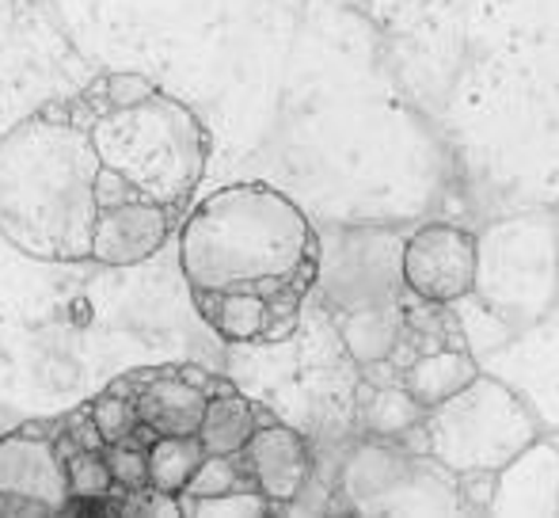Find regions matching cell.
<instances>
[{"label":"cell","instance_id":"6da1fadb","mask_svg":"<svg viewBox=\"0 0 559 518\" xmlns=\"http://www.w3.org/2000/svg\"><path fill=\"white\" fill-rule=\"evenodd\" d=\"M176 233L191 297H263L278 343L297 332L301 302L320 274V237L289 195L271 184L222 187L187 210Z\"/></svg>","mask_w":559,"mask_h":518},{"label":"cell","instance_id":"7a4b0ae2","mask_svg":"<svg viewBox=\"0 0 559 518\" xmlns=\"http://www.w3.org/2000/svg\"><path fill=\"white\" fill-rule=\"evenodd\" d=\"M99 161L84 99H53L0 133V237L38 263L92 259Z\"/></svg>","mask_w":559,"mask_h":518},{"label":"cell","instance_id":"3957f363","mask_svg":"<svg viewBox=\"0 0 559 518\" xmlns=\"http://www.w3.org/2000/svg\"><path fill=\"white\" fill-rule=\"evenodd\" d=\"M81 99L99 161V207L133 195L183 217L210 164V133L199 115L160 89L138 104L111 107L88 84Z\"/></svg>","mask_w":559,"mask_h":518},{"label":"cell","instance_id":"277c9868","mask_svg":"<svg viewBox=\"0 0 559 518\" xmlns=\"http://www.w3.org/2000/svg\"><path fill=\"white\" fill-rule=\"evenodd\" d=\"M430 458L461 473H495L540 435L537 415L499 378L476 374L464 389L423 415Z\"/></svg>","mask_w":559,"mask_h":518},{"label":"cell","instance_id":"5b68a950","mask_svg":"<svg viewBox=\"0 0 559 518\" xmlns=\"http://www.w3.org/2000/svg\"><path fill=\"white\" fill-rule=\"evenodd\" d=\"M338 492L354 515L369 518H445L464 515L456 473L430 454H412L396 443H361L338 473Z\"/></svg>","mask_w":559,"mask_h":518},{"label":"cell","instance_id":"8992f818","mask_svg":"<svg viewBox=\"0 0 559 518\" xmlns=\"http://www.w3.org/2000/svg\"><path fill=\"white\" fill-rule=\"evenodd\" d=\"M81 515L69 488L58 423H27L0 435V518Z\"/></svg>","mask_w":559,"mask_h":518},{"label":"cell","instance_id":"52a82bcc","mask_svg":"<svg viewBox=\"0 0 559 518\" xmlns=\"http://www.w3.org/2000/svg\"><path fill=\"white\" fill-rule=\"evenodd\" d=\"M479 248L476 237L456 225H423L400 248V279L423 302L449 305L476 286Z\"/></svg>","mask_w":559,"mask_h":518},{"label":"cell","instance_id":"ba28073f","mask_svg":"<svg viewBox=\"0 0 559 518\" xmlns=\"http://www.w3.org/2000/svg\"><path fill=\"white\" fill-rule=\"evenodd\" d=\"M176 229L179 214L148 199L130 195V199L104 202L92 233V259L104 267H138L160 252Z\"/></svg>","mask_w":559,"mask_h":518},{"label":"cell","instance_id":"9c48e42d","mask_svg":"<svg viewBox=\"0 0 559 518\" xmlns=\"http://www.w3.org/2000/svg\"><path fill=\"white\" fill-rule=\"evenodd\" d=\"M240 461H243V473H248L251 488L271 507L301 499L305 484H309V476H312L309 443H305L294 427H286V423H278V420H266L251 431L248 446L240 450Z\"/></svg>","mask_w":559,"mask_h":518},{"label":"cell","instance_id":"30bf717a","mask_svg":"<svg viewBox=\"0 0 559 518\" xmlns=\"http://www.w3.org/2000/svg\"><path fill=\"white\" fill-rule=\"evenodd\" d=\"M495 518H548L559 515V443L533 438L502 469H495V488L487 511Z\"/></svg>","mask_w":559,"mask_h":518},{"label":"cell","instance_id":"8fae6325","mask_svg":"<svg viewBox=\"0 0 559 518\" xmlns=\"http://www.w3.org/2000/svg\"><path fill=\"white\" fill-rule=\"evenodd\" d=\"M266 420H274V415L263 412L259 404H251L233 381H222V386L210 392L206 415H202V427H199V443L206 454L233 458V454H240L248 446L251 431Z\"/></svg>","mask_w":559,"mask_h":518},{"label":"cell","instance_id":"7c38bea8","mask_svg":"<svg viewBox=\"0 0 559 518\" xmlns=\"http://www.w3.org/2000/svg\"><path fill=\"white\" fill-rule=\"evenodd\" d=\"M404 332V313L396 309V302H377L350 309L343 320V343L354 355V363L373 366L381 358H389Z\"/></svg>","mask_w":559,"mask_h":518},{"label":"cell","instance_id":"4fadbf2b","mask_svg":"<svg viewBox=\"0 0 559 518\" xmlns=\"http://www.w3.org/2000/svg\"><path fill=\"white\" fill-rule=\"evenodd\" d=\"M206 450H202L199 435H171V438H153L145 446V484L156 496L179 499V492L187 488V481L194 476V469L202 466Z\"/></svg>","mask_w":559,"mask_h":518},{"label":"cell","instance_id":"5bb4252c","mask_svg":"<svg viewBox=\"0 0 559 518\" xmlns=\"http://www.w3.org/2000/svg\"><path fill=\"white\" fill-rule=\"evenodd\" d=\"M476 363L464 351H430V355L415 358L404 370V389L419 400L423 408L442 404L456 389H464L476 378Z\"/></svg>","mask_w":559,"mask_h":518},{"label":"cell","instance_id":"9a60e30c","mask_svg":"<svg viewBox=\"0 0 559 518\" xmlns=\"http://www.w3.org/2000/svg\"><path fill=\"white\" fill-rule=\"evenodd\" d=\"M423 415H427V408H423L404 386L377 389L366 408V427H369V435H377V438H396V435H404L407 427H415Z\"/></svg>","mask_w":559,"mask_h":518},{"label":"cell","instance_id":"2e32d148","mask_svg":"<svg viewBox=\"0 0 559 518\" xmlns=\"http://www.w3.org/2000/svg\"><path fill=\"white\" fill-rule=\"evenodd\" d=\"M183 515H194V518H206V515L259 518V515H271V504H266L259 492L240 488V492H222V496H210V499H194V504L183 507Z\"/></svg>","mask_w":559,"mask_h":518},{"label":"cell","instance_id":"e0dca14e","mask_svg":"<svg viewBox=\"0 0 559 518\" xmlns=\"http://www.w3.org/2000/svg\"><path fill=\"white\" fill-rule=\"evenodd\" d=\"M92 92H96L104 104L126 107V104H138V99L153 96L156 84L148 81L145 73H107V76H99V81L92 84Z\"/></svg>","mask_w":559,"mask_h":518}]
</instances>
